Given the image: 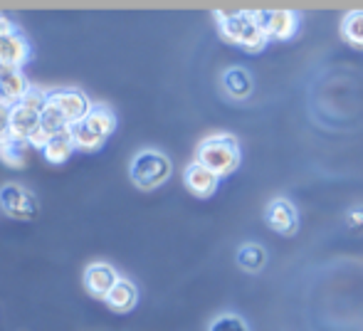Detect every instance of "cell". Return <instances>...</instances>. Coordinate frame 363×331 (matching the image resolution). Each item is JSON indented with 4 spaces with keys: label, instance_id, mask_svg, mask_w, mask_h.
<instances>
[{
    "label": "cell",
    "instance_id": "1",
    "mask_svg": "<svg viewBox=\"0 0 363 331\" xmlns=\"http://www.w3.org/2000/svg\"><path fill=\"white\" fill-rule=\"evenodd\" d=\"M218 30L230 45L247 50V52H259L267 47L269 38L257 20V10H225L216 13Z\"/></svg>",
    "mask_w": 363,
    "mask_h": 331
},
{
    "label": "cell",
    "instance_id": "2",
    "mask_svg": "<svg viewBox=\"0 0 363 331\" xmlns=\"http://www.w3.org/2000/svg\"><path fill=\"white\" fill-rule=\"evenodd\" d=\"M196 161L198 164H203L206 168H211V171L220 178L230 176V173H235L240 166L238 139L230 136V134L208 136V139H203L201 146H198Z\"/></svg>",
    "mask_w": 363,
    "mask_h": 331
},
{
    "label": "cell",
    "instance_id": "3",
    "mask_svg": "<svg viewBox=\"0 0 363 331\" xmlns=\"http://www.w3.org/2000/svg\"><path fill=\"white\" fill-rule=\"evenodd\" d=\"M173 164L163 151L156 149H144L131 159L129 176L134 181L136 188L141 191H153V188H161L163 183L171 178Z\"/></svg>",
    "mask_w": 363,
    "mask_h": 331
},
{
    "label": "cell",
    "instance_id": "4",
    "mask_svg": "<svg viewBox=\"0 0 363 331\" xmlns=\"http://www.w3.org/2000/svg\"><path fill=\"white\" fill-rule=\"evenodd\" d=\"M0 208L5 215L15 218V220H33L38 215V198L28 188L5 183L0 186Z\"/></svg>",
    "mask_w": 363,
    "mask_h": 331
},
{
    "label": "cell",
    "instance_id": "5",
    "mask_svg": "<svg viewBox=\"0 0 363 331\" xmlns=\"http://www.w3.org/2000/svg\"><path fill=\"white\" fill-rule=\"evenodd\" d=\"M48 101L55 104L65 114V119L69 121V126L77 121H84L86 114L91 111V99L82 89H72V86H62V89H50Z\"/></svg>",
    "mask_w": 363,
    "mask_h": 331
},
{
    "label": "cell",
    "instance_id": "6",
    "mask_svg": "<svg viewBox=\"0 0 363 331\" xmlns=\"http://www.w3.org/2000/svg\"><path fill=\"white\" fill-rule=\"evenodd\" d=\"M264 223H267L277 235L291 237L299 230V213H296L294 203L287 201V198H274V201H269L267 208H264Z\"/></svg>",
    "mask_w": 363,
    "mask_h": 331
},
{
    "label": "cell",
    "instance_id": "7",
    "mask_svg": "<svg viewBox=\"0 0 363 331\" xmlns=\"http://www.w3.org/2000/svg\"><path fill=\"white\" fill-rule=\"evenodd\" d=\"M257 20L269 40H289L299 30V15L294 10H257Z\"/></svg>",
    "mask_w": 363,
    "mask_h": 331
},
{
    "label": "cell",
    "instance_id": "8",
    "mask_svg": "<svg viewBox=\"0 0 363 331\" xmlns=\"http://www.w3.org/2000/svg\"><path fill=\"white\" fill-rule=\"evenodd\" d=\"M119 272L106 262H94L84 269V289L96 299H106L119 284Z\"/></svg>",
    "mask_w": 363,
    "mask_h": 331
},
{
    "label": "cell",
    "instance_id": "9",
    "mask_svg": "<svg viewBox=\"0 0 363 331\" xmlns=\"http://www.w3.org/2000/svg\"><path fill=\"white\" fill-rule=\"evenodd\" d=\"M30 43L23 33H13L0 38V69H20L23 72L25 62L30 60Z\"/></svg>",
    "mask_w": 363,
    "mask_h": 331
},
{
    "label": "cell",
    "instance_id": "10",
    "mask_svg": "<svg viewBox=\"0 0 363 331\" xmlns=\"http://www.w3.org/2000/svg\"><path fill=\"white\" fill-rule=\"evenodd\" d=\"M183 183H186V188L193 196L211 198L220 186V176H216L211 168L198 164V161H193V164H188L186 171H183Z\"/></svg>",
    "mask_w": 363,
    "mask_h": 331
},
{
    "label": "cell",
    "instance_id": "11",
    "mask_svg": "<svg viewBox=\"0 0 363 331\" xmlns=\"http://www.w3.org/2000/svg\"><path fill=\"white\" fill-rule=\"evenodd\" d=\"M40 129V111L28 109L25 104H13V114H10V129L8 134L18 141L30 144V136Z\"/></svg>",
    "mask_w": 363,
    "mask_h": 331
},
{
    "label": "cell",
    "instance_id": "12",
    "mask_svg": "<svg viewBox=\"0 0 363 331\" xmlns=\"http://www.w3.org/2000/svg\"><path fill=\"white\" fill-rule=\"evenodd\" d=\"M28 77L20 69H0V99L8 104H18L30 89Z\"/></svg>",
    "mask_w": 363,
    "mask_h": 331
},
{
    "label": "cell",
    "instance_id": "13",
    "mask_svg": "<svg viewBox=\"0 0 363 331\" xmlns=\"http://www.w3.org/2000/svg\"><path fill=\"white\" fill-rule=\"evenodd\" d=\"M252 74L245 67H228L223 72V89L233 99H247L252 94Z\"/></svg>",
    "mask_w": 363,
    "mask_h": 331
},
{
    "label": "cell",
    "instance_id": "14",
    "mask_svg": "<svg viewBox=\"0 0 363 331\" xmlns=\"http://www.w3.org/2000/svg\"><path fill=\"white\" fill-rule=\"evenodd\" d=\"M104 302L109 304V309H114V312H131V309L139 304V289H136V284L129 282V279H119V284L111 289V294Z\"/></svg>",
    "mask_w": 363,
    "mask_h": 331
},
{
    "label": "cell",
    "instance_id": "15",
    "mask_svg": "<svg viewBox=\"0 0 363 331\" xmlns=\"http://www.w3.org/2000/svg\"><path fill=\"white\" fill-rule=\"evenodd\" d=\"M84 124L89 126L94 134H99L101 139L106 141L111 134H114V129H116V116H114V111H111L106 104H94L89 114H86Z\"/></svg>",
    "mask_w": 363,
    "mask_h": 331
},
{
    "label": "cell",
    "instance_id": "16",
    "mask_svg": "<svg viewBox=\"0 0 363 331\" xmlns=\"http://www.w3.org/2000/svg\"><path fill=\"white\" fill-rule=\"evenodd\" d=\"M28 146L25 141L13 139L10 134L0 136V161L10 168H23L28 164Z\"/></svg>",
    "mask_w": 363,
    "mask_h": 331
},
{
    "label": "cell",
    "instance_id": "17",
    "mask_svg": "<svg viewBox=\"0 0 363 331\" xmlns=\"http://www.w3.org/2000/svg\"><path fill=\"white\" fill-rule=\"evenodd\" d=\"M238 264L245 269V272H259V269L267 264V249L257 242H247V245L238 247V254H235Z\"/></svg>",
    "mask_w": 363,
    "mask_h": 331
},
{
    "label": "cell",
    "instance_id": "18",
    "mask_svg": "<svg viewBox=\"0 0 363 331\" xmlns=\"http://www.w3.org/2000/svg\"><path fill=\"white\" fill-rule=\"evenodd\" d=\"M67 131H69V139H72L74 149H79V151L91 154V151H99L101 146H104V139H101L99 134H94L84 121H77V124L69 126Z\"/></svg>",
    "mask_w": 363,
    "mask_h": 331
},
{
    "label": "cell",
    "instance_id": "19",
    "mask_svg": "<svg viewBox=\"0 0 363 331\" xmlns=\"http://www.w3.org/2000/svg\"><path fill=\"white\" fill-rule=\"evenodd\" d=\"M72 154H74V144H72V139H69V131H65V134H57L43 149L45 161H48V164H55V166L69 161V156H72Z\"/></svg>",
    "mask_w": 363,
    "mask_h": 331
},
{
    "label": "cell",
    "instance_id": "20",
    "mask_svg": "<svg viewBox=\"0 0 363 331\" xmlns=\"http://www.w3.org/2000/svg\"><path fill=\"white\" fill-rule=\"evenodd\" d=\"M341 35L349 45L363 50V10H349L341 20Z\"/></svg>",
    "mask_w": 363,
    "mask_h": 331
},
{
    "label": "cell",
    "instance_id": "21",
    "mask_svg": "<svg viewBox=\"0 0 363 331\" xmlns=\"http://www.w3.org/2000/svg\"><path fill=\"white\" fill-rule=\"evenodd\" d=\"M40 126H43V129L55 139L57 134H65V131L69 129V121L65 119V114L57 109V106L48 101V106H45L43 114H40Z\"/></svg>",
    "mask_w": 363,
    "mask_h": 331
},
{
    "label": "cell",
    "instance_id": "22",
    "mask_svg": "<svg viewBox=\"0 0 363 331\" xmlns=\"http://www.w3.org/2000/svg\"><path fill=\"white\" fill-rule=\"evenodd\" d=\"M208 331H250L247 322L238 314H220L211 322Z\"/></svg>",
    "mask_w": 363,
    "mask_h": 331
},
{
    "label": "cell",
    "instance_id": "23",
    "mask_svg": "<svg viewBox=\"0 0 363 331\" xmlns=\"http://www.w3.org/2000/svg\"><path fill=\"white\" fill-rule=\"evenodd\" d=\"M10 114H13V104L0 99V136L8 134L10 129Z\"/></svg>",
    "mask_w": 363,
    "mask_h": 331
},
{
    "label": "cell",
    "instance_id": "24",
    "mask_svg": "<svg viewBox=\"0 0 363 331\" xmlns=\"http://www.w3.org/2000/svg\"><path fill=\"white\" fill-rule=\"evenodd\" d=\"M18 33V25H15V20L10 18V15L0 13V38H5V35H13Z\"/></svg>",
    "mask_w": 363,
    "mask_h": 331
},
{
    "label": "cell",
    "instance_id": "25",
    "mask_svg": "<svg viewBox=\"0 0 363 331\" xmlns=\"http://www.w3.org/2000/svg\"><path fill=\"white\" fill-rule=\"evenodd\" d=\"M346 223H349L351 228H363V208H354V211H349V215H346Z\"/></svg>",
    "mask_w": 363,
    "mask_h": 331
}]
</instances>
